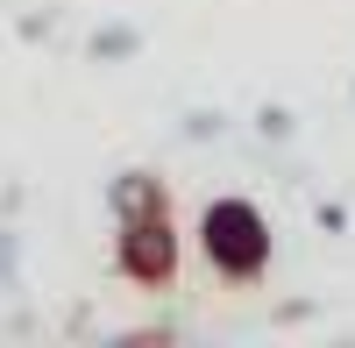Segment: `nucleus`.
Wrapping results in <instances>:
<instances>
[{"label": "nucleus", "instance_id": "obj_3", "mask_svg": "<svg viewBox=\"0 0 355 348\" xmlns=\"http://www.w3.org/2000/svg\"><path fill=\"white\" fill-rule=\"evenodd\" d=\"M107 214H114V227L121 220H157V214H171V185L157 171H114L107 178Z\"/></svg>", "mask_w": 355, "mask_h": 348}, {"label": "nucleus", "instance_id": "obj_9", "mask_svg": "<svg viewBox=\"0 0 355 348\" xmlns=\"http://www.w3.org/2000/svg\"><path fill=\"white\" fill-rule=\"evenodd\" d=\"M348 93H355V78H348Z\"/></svg>", "mask_w": 355, "mask_h": 348}, {"label": "nucleus", "instance_id": "obj_5", "mask_svg": "<svg viewBox=\"0 0 355 348\" xmlns=\"http://www.w3.org/2000/svg\"><path fill=\"white\" fill-rule=\"evenodd\" d=\"M178 135H185L192 150H206V142L227 135V114H220V107H185V114H178Z\"/></svg>", "mask_w": 355, "mask_h": 348}, {"label": "nucleus", "instance_id": "obj_7", "mask_svg": "<svg viewBox=\"0 0 355 348\" xmlns=\"http://www.w3.org/2000/svg\"><path fill=\"white\" fill-rule=\"evenodd\" d=\"M15 284H21V235L0 220V292H15Z\"/></svg>", "mask_w": 355, "mask_h": 348}, {"label": "nucleus", "instance_id": "obj_1", "mask_svg": "<svg viewBox=\"0 0 355 348\" xmlns=\"http://www.w3.org/2000/svg\"><path fill=\"white\" fill-rule=\"evenodd\" d=\"M192 242H199L206 270H214L220 284H263V277H270V263H277V227H270V214H263L249 192L206 199Z\"/></svg>", "mask_w": 355, "mask_h": 348}, {"label": "nucleus", "instance_id": "obj_6", "mask_svg": "<svg viewBox=\"0 0 355 348\" xmlns=\"http://www.w3.org/2000/svg\"><path fill=\"white\" fill-rule=\"evenodd\" d=\"M249 128H256V142H291V135H299V114L270 100V107H256V121H249Z\"/></svg>", "mask_w": 355, "mask_h": 348}, {"label": "nucleus", "instance_id": "obj_2", "mask_svg": "<svg viewBox=\"0 0 355 348\" xmlns=\"http://www.w3.org/2000/svg\"><path fill=\"white\" fill-rule=\"evenodd\" d=\"M114 270H121L128 284H142V292H164V284L178 277V227H171V214L114 227Z\"/></svg>", "mask_w": 355, "mask_h": 348}, {"label": "nucleus", "instance_id": "obj_4", "mask_svg": "<svg viewBox=\"0 0 355 348\" xmlns=\"http://www.w3.org/2000/svg\"><path fill=\"white\" fill-rule=\"evenodd\" d=\"M85 57L93 64H128V57H142V28L135 21H93L85 28Z\"/></svg>", "mask_w": 355, "mask_h": 348}, {"label": "nucleus", "instance_id": "obj_8", "mask_svg": "<svg viewBox=\"0 0 355 348\" xmlns=\"http://www.w3.org/2000/svg\"><path fill=\"white\" fill-rule=\"evenodd\" d=\"M313 220H320V235H348V207H341V199H320Z\"/></svg>", "mask_w": 355, "mask_h": 348}]
</instances>
